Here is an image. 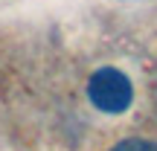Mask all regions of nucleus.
<instances>
[{"mask_svg": "<svg viewBox=\"0 0 157 151\" xmlns=\"http://www.w3.org/2000/svg\"><path fill=\"white\" fill-rule=\"evenodd\" d=\"M87 99L96 111L102 113H125L134 102V87H131V78L117 67H102L90 76L87 81Z\"/></svg>", "mask_w": 157, "mask_h": 151, "instance_id": "f257e3e1", "label": "nucleus"}, {"mask_svg": "<svg viewBox=\"0 0 157 151\" xmlns=\"http://www.w3.org/2000/svg\"><path fill=\"white\" fill-rule=\"evenodd\" d=\"M111 151H157L154 140H143V137H128V140L117 142Z\"/></svg>", "mask_w": 157, "mask_h": 151, "instance_id": "f03ea898", "label": "nucleus"}]
</instances>
